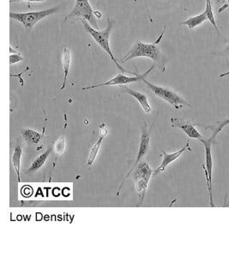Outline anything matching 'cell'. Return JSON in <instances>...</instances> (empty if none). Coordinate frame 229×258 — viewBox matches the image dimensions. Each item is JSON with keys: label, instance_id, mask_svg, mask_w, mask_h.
Wrapping results in <instances>:
<instances>
[{"label": "cell", "instance_id": "8fae6325", "mask_svg": "<svg viewBox=\"0 0 229 258\" xmlns=\"http://www.w3.org/2000/svg\"><path fill=\"white\" fill-rule=\"evenodd\" d=\"M122 89L124 90V92L127 93V94L131 95L134 98L137 99V102L140 103V105L142 106V108H143L144 112H146V113H150L151 112V106H150L149 99H148L145 94L136 91V90L129 88L128 86H124Z\"/></svg>", "mask_w": 229, "mask_h": 258}, {"label": "cell", "instance_id": "e0dca14e", "mask_svg": "<svg viewBox=\"0 0 229 258\" xmlns=\"http://www.w3.org/2000/svg\"><path fill=\"white\" fill-rule=\"evenodd\" d=\"M22 149L20 147H16L14 150L12 156V163L14 169L16 171V175L18 182L21 181L20 176V167H21V159H22Z\"/></svg>", "mask_w": 229, "mask_h": 258}, {"label": "cell", "instance_id": "d4e9b609", "mask_svg": "<svg viewBox=\"0 0 229 258\" xmlns=\"http://www.w3.org/2000/svg\"><path fill=\"white\" fill-rule=\"evenodd\" d=\"M227 2H228V3L229 4V0H226Z\"/></svg>", "mask_w": 229, "mask_h": 258}, {"label": "cell", "instance_id": "44dd1931", "mask_svg": "<svg viewBox=\"0 0 229 258\" xmlns=\"http://www.w3.org/2000/svg\"><path fill=\"white\" fill-rule=\"evenodd\" d=\"M24 58L22 57L21 54H10V65L16 64L17 62L23 61Z\"/></svg>", "mask_w": 229, "mask_h": 258}, {"label": "cell", "instance_id": "9c48e42d", "mask_svg": "<svg viewBox=\"0 0 229 258\" xmlns=\"http://www.w3.org/2000/svg\"><path fill=\"white\" fill-rule=\"evenodd\" d=\"M186 152H191V149L190 148V145H189V140H188L185 147L181 148L180 150L177 151L175 153H166L165 151H162V156H163V162L161 164V166L157 168V169L154 172H156V174L158 173H162V172H165L166 168L176 160H178V158L186 153Z\"/></svg>", "mask_w": 229, "mask_h": 258}, {"label": "cell", "instance_id": "ba28073f", "mask_svg": "<svg viewBox=\"0 0 229 258\" xmlns=\"http://www.w3.org/2000/svg\"><path fill=\"white\" fill-rule=\"evenodd\" d=\"M150 150V129L148 128L147 123L142 128L141 132L140 143H139V148H138V153H137V160L135 162L134 166H137L138 163H140L143 159L147 156Z\"/></svg>", "mask_w": 229, "mask_h": 258}, {"label": "cell", "instance_id": "277c9868", "mask_svg": "<svg viewBox=\"0 0 229 258\" xmlns=\"http://www.w3.org/2000/svg\"><path fill=\"white\" fill-rule=\"evenodd\" d=\"M60 9L61 7L57 5L48 10H38V11L25 13L10 12V17L11 19L21 22L26 29L29 30L32 29L40 21L51 16L53 14H55Z\"/></svg>", "mask_w": 229, "mask_h": 258}, {"label": "cell", "instance_id": "7c38bea8", "mask_svg": "<svg viewBox=\"0 0 229 258\" xmlns=\"http://www.w3.org/2000/svg\"><path fill=\"white\" fill-rule=\"evenodd\" d=\"M108 133H109V131L105 128V125L103 123V125H102V127H101L100 137H99L98 140L96 141V144L94 145V147H92V149H91L90 153H89L87 166H91L93 165V163L95 162L96 156H97V154H98L99 150H100V148L102 147V140L107 136Z\"/></svg>", "mask_w": 229, "mask_h": 258}, {"label": "cell", "instance_id": "7a4b0ae2", "mask_svg": "<svg viewBox=\"0 0 229 258\" xmlns=\"http://www.w3.org/2000/svg\"><path fill=\"white\" fill-rule=\"evenodd\" d=\"M165 29L161 34L159 38L153 43H145V42H141L139 40L135 42V44L132 46L131 50L128 52L127 54H125L124 58L121 60V63L124 64L136 58H149L154 61L155 65L162 61V52H161L158 45L163 39Z\"/></svg>", "mask_w": 229, "mask_h": 258}, {"label": "cell", "instance_id": "3957f363", "mask_svg": "<svg viewBox=\"0 0 229 258\" xmlns=\"http://www.w3.org/2000/svg\"><path fill=\"white\" fill-rule=\"evenodd\" d=\"M142 81L150 88L151 92L156 97L163 99V101H165L172 106L175 110H180L185 106H190L185 99L179 96L178 93L175 92L174 90L166 88L163 86H156V85L150 83L146 80V78H144Z\"/></svg>", "mask_w": 229, "mask_h": 258}, {"label": "cell", "instance_id": "8992f818", "mask_svg": "<svg viewBox=\"0 0 229 258\" xmlns=\"http://www.w3.org/2000/svg\"><path fill=\"white\" fill-rule=\"evenodd\" d=\"M156 65L153 64L152 67H150L149 70L146 71L144 74H137V75H132V76H125L123 74H118L114 78H113L112 80L104 82V83L99 84V85H96V86H88V87H84L83 88V90H88V89H96V88H99V87H103V86H125L128 84L137 83L138 81L143 80L144 78H146L150 72L153 71V69L155 68Z\"/></svg>", "mask_w": 229, "mask_h": 258}, {"label": "cell", "instance_id": "ffe728a7", "mask_svg": "<svg viewBox=\"0 0 229 258\" xmlns=\"http://www.w3.org/2000/svg\"><path fill=\"white\" fill-rule=\"evenodd\" d=\"M229 124V118L227 119V120H224V121H222V122H219L218 125H217V128L214 131L213 136L211 138H212L213 140H215V138L217 137V134H219L220 132L223 130V128H225V127Z\"/></svg>", "mask_w": 229, "mask_h": 258}, {"label": "cell", "instance_id": "6da1fadb", "mask_svg": "<svg viewBox=\"0 0 229 258\" xmlns=\"http://www.w3.org/2000/svg\"><path fill=\"white\" fill-rule=\"evenodd\" d=\"M115 22L114 20L111 19L110 17H108V26L104 30L99 31L97 29L93 28L92 26L90 25L89 22H87L86 20H83V24L84 26V29L87 32L89 33V35H91L96 43L101 47V48L104 50V51L109 54V57L111 59L113 62L114 63L115 66L118 67V70L122 72V73H127V74H131L132 75H137V74L135 73H131L129 71L125 70L123 67H121L120 65L118 64V61L115 59L114 55L112 52L111 48H110V43H109V39H110V35H111L112 30L114 28Z\"/></svg>", "mask_w": 229, "mask_h": 258}, {"label": "cell", "instance_id": "4fadbf2b", "mask_svg": "<svg viewBox=\"0 0 229 258\" xmlns=\"http://www.w3.org/2000/svg\"><path fill=\"white\" fill-rule=\"evenodd\" d=\"M62 67L64 68V81H63V86H61L60 89L64 90L67 84V79L69 75V71H70V63H71V54L69 50V48H64L62 54Z\"/></svg>", "mask_w": 229, "mask_h": 258}, {"label": "cell", "instance_id": "2e32d148", "mask_svg": "<svg viewBox=\"0 0 229 258\" xmlns=\"http://www.w3.org/2000/svg\"><path fill=\"white\" fill-rule=\"evenodd\" d=\"M206 20H208L207 16H206V14L204 11V12L201 13L197 16H192V17H190V18H188L185 21H183L179 24L180 25L187 26L188 29L191 30V29H196L197 26L201 25L202 23H204Z\"/></svg>", "mask_w": 229, "mask_h": 258}, {"label": "cell", "instance_id": "cb8c5ba5", "mask_svg": "<svg viewBox=\"0 0 229 258\" xmlns=\"http://www.w3.org/2000/svg\"><path fill=\"white\" fill-rule=\"evenodd\" d=\"M229 76V72H227L225 74H221V78H224V77Z\"/></svg>", "mask_w": 229, "mask_h": 258}, {"label": "cell", "instance_id": "ac0fdd59", "mask_svg": "<svg viewBox=\"0 0 229 258\" xmlns=\"http://www.w3.org/2000/svg\"><path fill=\"white\" fill-rule=\"evenodd\" d=\"M206 4H205V10L204 13L207 16L208 21H210V23L213 25L214 28L216 29L217 33H219V29L217 27V22H216V18L214 16L213 8H212V3H211V0H205Z\"/></svg>", "mask_w": 229, "mask_h": 258}, {"label": "cell", "instance_id": "603a6c76", "mask_svg": "<svg viewBox=\"0 0 229 258\" xmlns=\"http://www.w3.org/2000/svg\"><path fill=\"white\" fill-rule=\"evenodd\" d=\"M222 54H224L225 56H229V42H228V44H227L226 47H225V48H224V50H223Z\"/></svg>", "mask_w": 229, "mask_h": 258}, {"label": "cell", "instance_id": "52a82bcc", "mask_svg": "<svg viewBox=\"0 0 229 258\" xmlns=\"http://www.w3.org/2000/svg\"><path fill=\"white\" fill-rule=\"evenodd\" d=\"M213 139L210 138V140H201L202 143L204 144L205 148V165L203 166L205 175L207 179L208 192L210 195V204L211 207H215L213 202V193H212V170H213V159L211 153V142Z\"/></svg>", "mask_w": 229, "mask_h": 258}, {"label": "cell", "instance_id": "7402d4cb", "mask_svg": "<svg viewBox=\"0 0 229 258\" xmlns=\"http://www.w3.org/2000/svg\"><path fill=\"white\" fill-rule=\"evenodd\" d=\"M46 0H10V3H20V2H45Z\"/></svg>", "mask_w": 229, "mask_h": 258}, {"label": "cell", "instance_id": "9a60e30c", "mask_svg": "<svg viewBox=\"0 0 229 258\" xmlns=\"http://www.w3.org/2000/svg\"><path fill=\"white\" fill-rule=\"evenodd\" d=\"M51 152L52 148H49V149L46 151L45 153H42V155H40V156L31 164L30 167H29L28 171L26 172V174H32V173H35V172L41 169L42 166H44L46 161L48 160V157L50 155Z\"/></svg>", "mask_w": 229, "mask_h": 258}, {"label": "cell", "instance_id": "30bf717a", "mask_svg": "<svg viewBox=\"0 0 229 258\" xmlns=\"http://www.w3.org/2000/svg\"><path fill=\"white\" fill-rule=\"evenodd\" d=\"M170 121L172 122L173 127H176L183 131L188 137L199 140L204 139V136L197 131V128H195L194 124H192L191 122H188L185 120L176 118V117H172L170 119Z\"/></svg>", "mask_w": 229, "mask_h": 258}, {"label": "cell", "instance_id": "d6986e66", "mask_svg": "<svg viewBox=\"0 0 229 258\" xmlns=\"http://www.w3.org/2000/svg\"><path fill=\"white\" fill-rule=\"evenodd\" d=\"M64 147H65V140H64V136L62 135V136L57 140V142H56L55 145V152H56V153H57L58 156L64 153Z\"/></svg>", "mask_w": 229, "mask_h": 258}, {"label": "cell", "instance_id": "5bb4252c", "mask_svg": "<svg viewBox=\"0 0 229 258\" xmlns=\"http://www.w3.org/2000/svg\"><path fill=\"white\" fill-rule=\"evenodd\" d=\"M22 136L23 140H25L29 146H35L38 145L42 140V134H40L37 131L29 129V128H24L22 130Z\"/></svg>", "mask_w": 229, "mask_h": 258}, {"label": "cell", "instance_id": "5b68a950", "mask_svg": "<svg viewBox=\"0 0 229 258\" xmlns=\"http://www.w3.org/2000/svg\"><path fill=\"white\" fill-rule=\"evenodd\" d=\"M96 10H93L89 0H76V3L72 10L69 13L68 16H65L64 22L72 17H83V19L88 21L95 29H98V23L96 22Z\"/></svg>", "mask_w": 229, "mask_h": 258}]
</instances>
